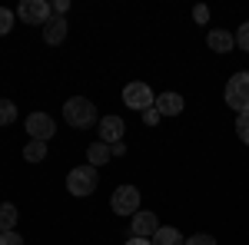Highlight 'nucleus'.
Instances as JSON below:
<instances>
[{"mask_svg": "<svg viewBox=\"0 0 249 245\" xmlns=\"http://www.w3.org/2000/svg\"><path fill=\"white\" fill-rule=\"evenodd\" d=\"M63 123L73 126V130H90L93 123H100L93 99H87V96H70V99L63 103Z\"/></svg>", "mask_w": 249, "mask_h": 245, "instance_id": "1", "label": "nucleus"}, {"mask_svg": "<svg viewBox=\"0 0 249 245\" xmlns=\"http://www.w3.org/2000/svg\"><path fill=\"white\" fill-rule=\"evenodd\" d=\"M223 99H226V106L239 113H249V73L246 70H239V73H232L226 80V90H223Z\"/></svg>", "mask_w": 249, "mask_h": 245, "instance_id": "2", "label": "nucleus"}, {"mask_svg": "<svg viewBox=\"0 0 249 245\" xmlns=\"http://www.w3.org/2000/svg\"><path fill=\"white\" fill-rule=\"evenodd\" d=\"M96 186H100V176H96V169L90 166V163L73 166V169L67 172V192H70V196H77V199H83V196H93Z\"/></svg>", "mask_w": 249, "mask_h": 245, "instance_id": "3", "label": "nucleus"}, {"mask_svg": "<svg viewBox=\"0 0 249 245\" xmlns=\"http://www.w3.org/2000/svg\"><path fill=\"white\" fill-rule=\"evenodd\" d=\"M123 106H130V110H136V113H146V110L156 106V93L143 83V80H133V83L123 86Z\"/></svg>", "mask_w": 249, "mask_h": 245, "instance_id": "4", "label": "nucleus"}, {"mask_svg": "<svg viewBox=\"0 0 249 245\" xmlns=\"http://www.w3.org/2000/svg\"><path fill=\"white\" fill-rule=\"evenodd\" d=\"M110 209L116 215H130L133 219L140 212V189L136 186H116L113 196H110Z\"/></svg>", "mask_w": 249, "mask_h": 245, "instance_id": "5", "label": "nucleus"}, {"mask_svg": "<svg viewBox=\"0 0 249 245\" xmlns=\"http://www.w3.org/2000/svg\"><path fill=\"white\" fill-rule=\"evenodd\" d=\"M17 17L23 23H30V27H43L47 20L53 17V7L47 3V0H23L17 7Z\"/></svg>", "mask_w": 249, "mask_h": 245, "instance_id": "6", "label": "nucleus"}, {"mask_svg": "<svg viewBox=\"0 0 249 245\" xmlns=\"http://www.w3.org/2000/svg\"><path fill=\"white\" fill-rule=\"evenodd\" d=\"M23 126H27V132H30V139H40V143H50V136L57 132V123H53L50 113H30Z\"/></svg>", "mask_w": 249, "mask_h": 245, "instance_id": "7", "label": "nucleus"}, {"mask_svg": "<svg viewBox=\"0 0 249 245\" xmlns=\"http://www.w3.org/2000/svg\"><path fill=\"white\" fill-rule=\"evenodd\" d=\"M96 132H100V143H107V146H116V143H123L126 123H123L120 116H100V123H96Z\"/></svg>", "mask_w": 249, "mask_h": 245, "instance_id": "8", "label": "nucleus"}, {"mask_svg": "<svg viewBox=\"0 0 249 245\" xmlns=\"http://www.w3.org/2000/svg\"><path fill=\"white\" fill-rule=\"evenodd\" d=\"M156 229H160V219H156V212H136L133 219H130V235H136V239H153Z\"/></svg>", "mask_w": 249, "mask_h": 245, "instance_id": "9", "label": "nucleus"}, {"mask_svg": "<svg viewBox=\"0 0 249 245\" xmlns=\"http://www.w3.org/2000/svg\"><path fill=\"white\" fill-rule=\"evenodd\" d=\"M43 40H47L50 47H60V43L67 40V17H57V14H53V17L47 20V23H43Z\"/></svg>", "mask_w": 249, "mask_h": 245, "instance_id": "10", "label": "nucleus"}, {"mask_svg": "<svg viewBox=\"0 0 249 245\" xmlns=\"http://www.w3.org/2000/svg\"><path fill=\"white\" fill-rule=\"evenodd\" d=\"M206 47H210L213 53H232L236 33H230V30H210L206 33Z\"/></svg>", "mask_w": 249, "mask_h": 245, "instance_id": "11", "label": "nucleus"}, {"mask_svg": "<svg viewBox=\"0 0 249 245\" xmlns=\"http://www.w3.org/2000/svg\"><path fill=\"white\" fill-rule=\"evenodd\" d=\"M183 106H186V99L179 93H160L156 96V113L160 116H179Z\"/></svg>", "mask_w": 249, "mask_h": 245, "instance_id": "12", "label": "nucleus"}, {"mask_svg": "<svg viewBox=\"0 0 249 245\" xmlns=\"http://www.w3.org/2000/svg\"><path fill=\"white\" fill-rule=\"evenodd\" d=\"M87 159H90V166H93V169H100V166H107V163L113 159V149H110L107 143H100V139H96V143L87 146Z\"/></svg>", "mask_w": 249, "mask_h": 245, "instance_id": "13", "label": "nucleus"}, {"mask_svg": "<svg viewBox=\"0 0 249 245\" xmlns=\"http://www.w3.org/2000/svg\"><path fill=\"white\" fill-rule=\"evenodd\" d=\"M150 242L153 245H186V235H183L179 229H173V226H160Z\"/></svg>", "mask_w": 249, "mask_h": 245, "instance_id": "14", "label": "nucleus"}, {"mask_svg": "<svg viewBox=\"0 0 249 245\" xmlns=\"http://www.w3.org/2000/svg\"><path fill=\"white\" fill-rule=\"evenodd\" d=\"M17 215L14 202H0V232H17Z\"/></svg>", "mask_w": 249, "mask_h": 245, "instance_id": "15", "label": "nucleus"}, {"mask_svg": "<svg viewBox=\"0 0 249 245\" xmlns=\"http://www.w3.org/2000/svg\"><path fill=\"white\" fill-rule=\"evenodd\" d=\"M23 159H27V163H43V159H47V143L30 139V143L23 146Z\"/></svg>", "mask_w": 249, "mask_h": 245, "instance_id": "16", "label": "nucleus"}, {"mask_svg": "<svg viewBox=\"0 0 249 245\" xmlns=\"http://www.w3.org/2000/svg\"><path fill=\"white\" fill-rule=\"evenodd\" d=\"M14 119H17V106H14L10 99H3V96H0V126H10Z\"/></svg>", "mask_w": 249, "mask_h": 245, "instance_id": "17", "label": "nucleus"}, {"mask_svg": "<svg viewBox=\"0 0 249 245\" xmlns=\"http://www.w3.org/2000/svg\"><path fill=\"white\" fill-rule=\"evenodd\" d=\"M14 23H17V14L10 7H0V37H7L14 30Z\"/></svg>", "mask_w": 249, "mask_h": 245, "instance_id": "18", "label": "nucleus"}, {"mask_svg": "<svg viewBox=\"0 0 249 245\" xmlns=\"http://www.w3.org/2000/svg\"><path fill=\"white\" fill-rule=\"evenodd\" d=\"M236 136H239V143H246V146H249V113L236 116Z\"/></svg>", "mask_w": 249, "mask_h": 245, "instance_id": "19", "label": "nucleus"}, {"mask_svg": "<svg viewBox=\"0 0 249 245\" xmlns=\"http://www.w3.org/2000/svg\"><path fill=\"white\" fill-rule=\"evenodd\" d=\"M236 47H239L243 53H249V20L239 23V30H236Z\"/></svg>", "mask_w": 249, "mask_h": 245, "instance_id": "20", "label": "nucleus"}, {"mask_svg": "<svg viewBox=\"0 0 249 245\" xmlns=\"http://www.w3.org/2000/svg\"><path fill=\"white\" fill-rule=\"evenodd\" d=\"M186 245H216V239H213L210 232H196V235L186 239Z\"/></svg>", "mask_w": 249, "mask_h": 245, "instance_id": "21", "label": "nucleus"}, {"mask_svg": "<svg viewBox=\"0 0 249 245\" xmlns=\"http://www.w3.org/2000/svg\"><path fill=\"white\" fill-rule=\"evenodd\" d=\"M193 20H196V23H210V7H203V3L193 7Z\"/></svg>", "mask_w": 249, "mask_h": 245, "instance_id": "22", "label": "nucleus"}, {"mask_svg": "<svg viewBox=\"0 0 249 245\" xmlns=\"http://www.w3.org/2000/svg\"><path fill=\"white\" fill-rule=\"evenodd\" d=\"M0 245H23V239L17 232H0Z\"/></svg>", "mask_w": 249, "mask_h": 245, "instance_id": "23", "label": "nucleus"}, {"mask_svg": "<svg viewBox=\"0 0 249 245\" xmlns=\"http://www.w3.org/2000/svg\"><path fill=\"white\" fill-rule=\"evenodd\" d=\"M50 7H53V14H57V17H67V10H70V0H53Z\"/></svg>", "mask_w": 249, "mask_h": 245, "instance_id": "24", "label": "nucleus"}, {"mask_svg": "<svg viewBox=\"0 0 249 245\" xmlns=\"http://www.w3.org/2000/svg\"><path fill=\"white\" fill-rule=\"evenodd\" d=\"M160 119H163V116L156 113V106H153V110H146V113H143V123H146V126H156Z\"/></svg>", "mask_w": 249, "mask_h": 245, "instance_id": "25", "label": "nucleus"}, {"mask_svg": "<svg viewBox=\"0 0 249 245\" xmlns=\"http://www.w3.org/2000/svg\"><path fill=\"white\" fill-rule=\"evenodd\" d=\"M123 245H153V242H150V239H136V235H130Z\"/></svg>", "mask_w": 249, "mask_h": 245, "instance_id": "26", "label": "nucleus"}, {"mask_svg": "<svg viewBox=\"0 0 249 245\" xmlns=\"http://www.w3.org/2000/svg\"><path fill=\"white\" fill-rule=\"evenodd\" d=\"M110 149H113V156H123V152H126V143H116V146H110Z\"/></svg>", "mask_w": 249, "mask_h": 245, "instance_id": "27", "label": "nucleus"}]
</instances>
